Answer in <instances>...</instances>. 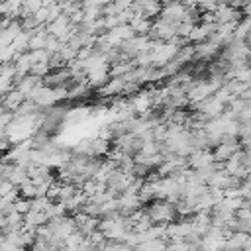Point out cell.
Listing matches in <instances>:
<instances>
[{"label": "cell", "mask_w": 251, "mask_h": 251, "mask_svg": "<svg viewBox=\"0 0 251 251\" xmlns=\"http://www.w3.org/2000/svg\"><path fill=\"white\" fill-rule=\"evenodd\" d=\"M6 180H10L14 186H18V184H22L24 180H27V173H25L24 167L12 163V167H10L8 173H6Z\"/></svg>", "instance_id": "277c9868"}, {"label": "cell", "mask_w": 251, "mask_h": 251, "mask_svg": "<svg viewBox=\"0 0 251 251\" xmlns=\"http://www.w3.org/2000/svg\"><path fill=\"white\" fill-rule=\"evenodd\" d=\"M137 251H165L167 249V241L161 239V237H155V239H149V241H143L135 247Z\"/></svg>", "instance_id": "5b68a950"}, {"label": "cell", "mask_w": 251, "mask_h": 251, "mask_svg": "<svg viewBox=\"0 0 251 251\" xmlns=\"http://www.w3.org/2000/svg\"><path fill=\"white\" fill-rule=\"evenodd\" d=\"M98 251H131L124 241H110V239H106L102 245H100V249Z\"/></svg>", "instance_id": "52a82bcc"}, {"label": "cell", "mask_w": 251, "mask_h": 251, "mask_svg": "<svg viewBox=\"0 0 251 251\" xmlns=\"http://www.w3.org/2000/svg\"><path fill=\"white\" fill-rule=\"evenodd\" d=\"M12 208L18 212V214H27L29 210H31V202H29V198H24V196H18L16 200H14V204H12Z\"/></svg>", "instance_id": "ba28073f"}, {"label": "cell", "mask_w": 251, "mask_h": 251, "mask_svg": "<svg viewBox=\"0 0 251 251\" xmlns=\"http://www.w3.org/2000/svg\"><path fill=\"white\" fill-rule=\"evenodd\" d=\"M143 210L151 218L153 224H171L176 220L175 204L169 200H163V198H153L151 202H147V206Z\"/></svg>", "instance_id": "6da1fadb"}, {"label": "cell", "mask_w": 251, "mask_h": 251, "mask_svg": "<svg viewBox=\"0 0 251 251\" xmlns=\"http://www.w3.org/2000/svg\"><path fill=\"white\" fill-rule=\"evenodd\" d=\"M18 192H20V196H24V198H35L37 196V186L27 178V180H24L22 184H18Z\"/></svg>", "instance_id": "8992f818"}, {"label": "cell", "mask_w": 251, "mask_h": 251, "mask_svg": "<svg viewBox=\"0 0 251 251\" xmlns=\"http://www.w3.org/2000/svg\"><path fill=\"white\" fill-rule=\"evenodd\" d=\"M245 247H251V237L249 233H243V231H231L224 241V251L245 249Z\"/></svg>", "instance_id": "7a4b0ae2"}, {"label": "cell", "mask_w": 251, "mask_h": 251, "mask_svg": "<svg viewBox=\"0 0 251 251\" xmlns=\"http://www.w3.org/2000/svg\"><path fill=\"white\" fill-rule=\"evenodd\" d=\"M24 100H25V96H24L20 90L10 88L6 94H2V98H0V106H2V108H6L8 112H16Z\"/></svg>", "instance_id": "3957f363"}]
</instances>
